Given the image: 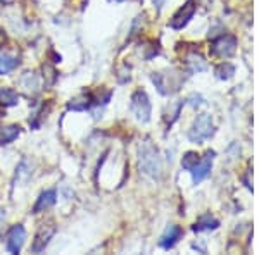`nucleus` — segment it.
I'll return each instance as SVG.
<instances>
[{
  "label": "nucleus",
  "instance_id": "obj_1",
  "mask_svg": "<svg viewBox=\"0 0 259 255\" xmlns=\"http://www.w3.org/2000/svg\"><path fill=\"white\" fill-rule=\"evenodd\" d=\"M139 164H140V169L144 171L145 174H149V176H152V178H161L162 166H161L159 154H157V150L154 148L149 141L140 145Z\"/></svg>",
  "mask_w": 259,
  "mask_h": 255
},
{
  "label": "nucleus",
  "instance_id": "obj_2",
  "mask_svg": "<svg viewBox=\"0 0 259 255\" xmlns=\"http://www.w3.org/2000/svg\"><path fill=\"white\" fill-rule=\"evenodd\" d=\"M212 133H214V126H212V119L209 114H200L197 119L194 121V126L190 128L189 138L194 143H202L204 140H207Z\"/></svg>",
  "mask_w": 259,
  "mask_h": 255
},
{
  "label": "nucleus",
  "instance_id": "obj_3",
  "mask_svg": "<svg viewBox=\"0 0 259 255\" xmlns=\"http://www.w3.org/2000/svg\"><path fill=\"white\" fill-rule=\"evenodd\" d=\"M130 109L135 114V118L142 121V123H149L150 119V102L149 97L145 95V91H135L132 95V104H130Z\"/></svg>",
  "mask_w": 259,
  "mask_h": 255
},
{
  "label": "nucleus",
  "instance_id": "obj_4",
  "mask_svg": "<svg viewBox=\"0 0 259 255\" xmlns=\"http://www.w3.org/2000/svg\"><path fill=\"white\" fill-rule=\"evenodd\" d=\"M24 240H26V231L21 224L12 226L7 233V250L11 253H19L21 248L24 245Z\"/></svg>",
  "mask_w": 259,
  "mask_h": 255
},
{
  "label": "nucleus",
  "instance_id": "obj_5",
  "mask_svg": "<svg viewBox=\"0 0 259 255\" xmlns=\"http://www.w3.org/2000/svg\"><path fill=\"white\" fill-rule=\"evenodd\" d=\"M194 12H195V4H194V0H189V2H187L185 6H183L182 9L173 16L169 26L173 28V30H182V28L187 26V23L192 19Z\"/></svg>",
  "mask_w": 259,
  "mask_h": 255
},
{
  "label": "nucleus",
  "instance_id": "obj_6",
  "mask_svg": "<svg viewBox=\"0 0 259 255\" xmlns=\"http://www.w3.org/2000/svg\"><path fill=\"white\" fill-rule=\"evenodd\" d=\"M54 235H56V226L54 224H41L38 233H36L35 236V241H33V246L31 250L35 253L41 252V250H45V246L49 245L50 238H52Z\"/></svg>",
  "mask_w": 259,
  "mask_h": 255
},
{
  "label": "nucleus",
  "instance_id": "obj_7",
  "mask_svg": "<svg viewBox=\"0 0 259 255\" xmlns=\"http://www.w3.org/2000/svg\"><path fill=\"white\" fill-rule=\"evenodd\" d=\"M212 157H214V152H207L202 161H199L197 164L192 167V178H194L195 185L200 181H204V179L209 176L211 167H212Z\"/></svg>",
  "mask_w": 259,
  "mask_h": 255
},
{
  "label": "nucleus",
  "instance_id": "obj_8",
  "mask_svg": "<svg viewBox=\"0 0 259 255\" xmlns=\"http://www.w3.org/2000/svg\"><path fill=\"white\" fill-rule=\"evenodd\" d=\"M235 45L237 41L233 36H221L220 40L214 41L211 48V54L216 57H230L233 52H235Z\"/></svg>",
  "mask_w": 259,
  "mask_h": 255
},
{
  "label": "nucleus",
  "instance_id": "obj_9",
  "mask_svg": "<svg viewBox=\"0 0 259 255\" xmlns=\"http://www.w3.org/2000/svg\"><path fill=\"white\" fill-rule=\"evenodd\" d=\"M56 190H47V191H44L40 196H38V200H36V203H35V207H33V212L35 214H40V212H44V211H47V209H50L56 203Z\"/></svg>",
  "mask_w": 259,
  "mask_h": 255
},
{
  "label": "nucleus",
  "instance_id": "obj_10",
  "mask_svg": "<svg viewBox=\"0 0 259 255\" xmlns=\"http://www.w3.org/2000/svg\"><path fill=\"white\" fill-rule=\"evenodd\" d=\"M182 236V229H180V226H169V228H166L164 235L161 236V246H164V248H171L175 243L178 241V238Z\"/></svg>",
  "mask_w": 259,
  "mask_h": 255
},
{
  "label": "nucleus",
  "instance_id": "obj_11",
  "mask_svg": "<svg viewBox=\"0 0 259 255\" xmlns=\"http://www.w3.org/2000/svg\"><path fill=\"white\" fill-rule=\"evenodd\" d=\"M18 93H16L12 88H7V86H2L0 88V106L2 107H14L18 106Z\"/></svg>",
  "mask_w": 259,
  "mask_h": 255
},
{
  "label": "nucleus",
  "instance_id": "obj_12",
  "mask_svg": "<svg viewBox=\"0 0 259 255\" xmlns=\"http://www.w3.org/2000/svg\"><path fill=\"white\" fill-rule=\"evenodd\" d=\"M90 106H94L92 93H81L80 97L71 100L68 109H71V111H87V109H89Z\"/></svg>",
  "mask_w": 259,
  "mask_h": 255
},
{
  "label": "nucleus",
  "instance_id": "obj_13",
  "mask_svg": "<svg viewBox=\"0 0 259 255\" xmlns=\"http://www.w3.org/2000/svg\"><path fill=\"white\" fill-rule=\"evenodd\" d=\"M18 57L0 50V74H7L18 66Z\"/></svg>",
  "mask_w": 259,
  "mask_h": 255
},
{
  "label": "nucleus",
  "instance_id": "obj_14",
  "mask_svg": "<svg viewBox=\"0 0 259 255\" xmlns=\"http://www.w3.org/2000/svg\"><path fill=\"white\" fill-rule=\"evenodd\" d=\"M19 136V126L11 124V126H0V145H7L14 141Z\"/></svg>",
  "mask_w": 259,
  "mask_h": 255
},
{
  "label": "nucleus",
  "instance_id": "obj_15",
  "mask_svg": "<svg viewBox=\"0 0 259 255\" xmlns=\"http://www.w3.org/2000/svg\"><path fill=\"white\" fill-rule=\"evenodd\" d=\"M21 86H23L28 93H30V91L36 93V91H38V79H36L35 73H24V76L21 78Z\"/></svg>",
  "mask_w": 259,
  "mask_h": 255
},
{
  "label": "nucleus",
  "instance_id": "obj_16",
  "mask_svg": "<svg viewBox=\"0 0 259 255\" xmlns=\"http://www.w3.org/2000/svg\"><path fill=\"white\" fill-rule=\"evenodd\" d=\"M218 221L214 219V217H211L209 214L202 216L200 219L195 223V231H206V229H214L218 228Z\"/></svg>",
  "mask_w": 259,
  "mask_h": 255
},
{
  "label": "nucleus",
  "instance_id": "obj_17",
  "mask_svg": "<svg viewBox=\"0 0 259 255\" xmlns=\"http://www.w3.org/2000/svg\"><path fill=\"white\" fill-rule=\"evenodd\" d=\"M189 66H190V69L194 71H204L206 69V62H204L202 57L199 56V54H192V56H189Z\"/></svg>",
  "mask_w": 259,
  "mask_h": 255
},
{
  "label": "nucleus",
  "instance_id": "obj_18",
  "mask_svg": "<svg viewBox=\"0 0 259 255\" xmlns=\"http://www.w3.org/2000/svg\"><path fill=\"white\" fill-rule=\"evenodd\" d=\"M44 79H45V86H52L54 83H56L57 73H56V69H54L50 64L44 66Z\"/></svg>",
  "mask_w": 259,
  "mask_h": 255
},
{
  "label": "nucleus",
  "instance_id": "obj_19",
  "mask_svg": "<svg viewBox=\"0 0 259 255\" xmlns=\"http://www.w3.org/2000/svg\"><path fill=\"white\" fill-rule=\"evenodd\" d=\"M199 161H200V159H199L197 154H195V152H189V154H185V157H183L182 166H183V169L192 171V167L197 164Z\"/></svg>",
  "mask_w": 259,
  "mask_h": 255
},
{
  "label": "nucleus",
  "instance_id": "obj_20",
  "mask_svg": "<svg viewBox=\"0 0 259 255\" xmlns=\"http://www.w3.org/2000/svg\"><path fill=\"white\" fill-rule=\"evenodd\" d=\"M233 66H230V64H221L218 69H216V74H218V78L220 79H228L230 76L233 74Z\"/></svg>",
  "mask_w": 259,
  "mask_h": 255
},
{
  "label": "nucleus",
  "instance_id": "obj_21",
  "mask_svg": "<svg viewBox=\"0 0 259 255\" xmlns=\"http://www.w3.org/2000/svg\"><path fill=\"white\" fill-rule=\"evenodd\" d=\"M154 6L157 7V11H161L162 6H164V0H154Z\"/></svg>",
  "mask_w": 259,
  "mask_h": 255
},
{
  "label": "nucleus",
  "instance_id": "obj_22",
  "mask_svg": "<svg viewBox=\"0 0 259 255\" xmlns=\"http://www.w3.org/2000/svg\"><path fill=\"white\" fill-rule=\"evenodd\" d=\"M0 2H2V4H11L12 0H0Z\"/></svg>",
  "mask_w": 259,
  "mask_h": 255
},
{
  "label": "nucleus",
  "instance_id": "obj_23",
  "mask_svg": "<svg viewBox=\"0 0 259 255\" xmlns=\"http://www.w3.org/2000/svg\"><path fill=\"white\" fill-rule=\"evenodd\" d=\"M114 2H124V0H114Z\"/></svg>",
  "mask_w": 259,
  "mask_h": 255
}]
</instances>
